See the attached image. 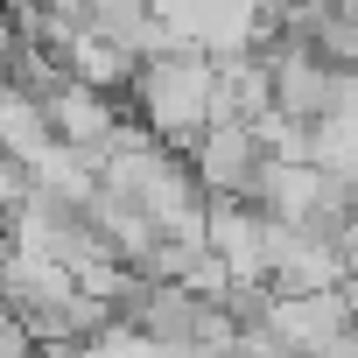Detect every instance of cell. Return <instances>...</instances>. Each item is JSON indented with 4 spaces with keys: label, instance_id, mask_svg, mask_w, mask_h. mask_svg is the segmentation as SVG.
Listing matches in <instances>:
<instances>
[]
</instances>
